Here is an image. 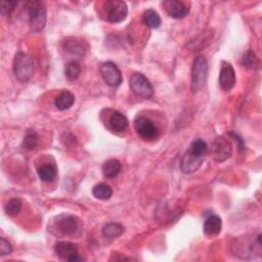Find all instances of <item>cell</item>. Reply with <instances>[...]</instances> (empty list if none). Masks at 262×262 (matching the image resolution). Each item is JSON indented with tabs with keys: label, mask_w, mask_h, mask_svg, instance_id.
Wrapping results in <instances>:
<instances>
[{
	"label": "cell",
	"mask_w": 262,
	"mask_h": 262,
	"mask_svg": "<svg viewBox=\"0 0 262 262\" xmlns=\"http://www.w3.org/2000/svg\"><path fill=\"white\" fill-rule=\"evenodd\" d=\"M56 255L63 260L70 261V262H77L82 261L83 259L79 257L77 247L70 243V242H58L55 244L54 247Z\"/></svg>",
	"instance_id": "4fadbf2b"
},
{
	"label": "cell",
	"mask_w": 262,
	"mask_h": 262,
	"mask_svg": "<svg viewBox=\"0 0 262 262\" xmlns=\"http://www.w3.org/2000/svg\"><path fill=\"white\" fill-rule=\"evenodd\" d=\"M92 194L98 200H108L113 194V188L106 183H98L92 188Z\"/></svg>",
	"instance_id": "603a6c76"
},
{
	"label": "cell",
	"mask_w": 262,
	"mask_h": 262,
	"mask_svg": "<svg viewBox=\"0 0 262 262\" xmlns=\"http://www.w3.org/2000/svg\"><path fill=\"white\" fill-rule=\"evenodd\" d=\"M20 209H21V202H20V200L17 199V198H12V199H10V200L6 203V205H5V207H4V211H5V213H6L8 216H14V215H16V214L20 211Z\"/></svg>",
	"instance_id": "484cf974"
},
{
	"label": "cell",
	"mask_w": 262,
	"mask_h": 262,
	"mask_svg": "<svg viewBox=\"0 0 262 262\" xmlns=\"http://www.w3.org/2000/svg\"><path fill=\"white\" fill-rule=\"evenodd\" d=\"M75 102V95L68 90L62 91L59 93L56 98L54 99V105L59 111H64L70 108Z\"/></svg>",
	"instance_id": "e0dca14e"
},
{
	"label": "cell",
	"mask_w": 262,
	"mask_h": 262,
	"mask_svg": "<svg viewBox=\"0 0 262 262\" xmlns=\"http://www.w3.org/2000/svg\"><path fill=\"white\" fill-rule=\"evenodd\" d=\"M142 20L144 23L145 26H147L148 28L151 29H157L161 26V17L158 14V12H156L152 9H147L143 12L142 14Z\"/></svg>",
	"instance_id": "7402d4cb"
},
{
	"label": "cell",
	"mask_w": 262,
	"mask_h": 262,
	"mask_svg": "<svg viewBox=\"0 0 262 262\" xmlns=\"http://www.w3.org/2000/svg\"><path fill=\"white\" fill-rule=\"evenodd\" d=\"M12 70L17 81L21 83L28 82L32 78L34 71L32 58L25 52L16 53L13 58Z\"/></svg>",
	"instance_id": "7a4b0ae2"
},
{
	"label": "cell",
	"mask_w": 262,
	"mask_h": 262,
	"mask_svg": "<svg viewBox=\"0 0 262 262\" xmlns=\"http://www.w3.org/2000/svg\"><path fill=\"white\" fill-rule=\"evenodd\" d=\"M261 233H259L256 237V241H251L246 237H242L236 239L235 244L232 245V248L235 249L233 250V253L235 256H238L241 258H248V256H255L257 254L258 256L261 255Z\"/></svg>",
	"instance_id": "3957f363"
},
{
	"label": "cell",
	"mask_w": 262,
	"mask_h": 262,
	"mask_svg": "<svg viewBox=\"0 0 262 262\" xmlns=\"http://www.w3.org/2000/svg\"><path fill=\"white\" fill-rule=\"evenodd\" d=\"M106 114L103 115L101 113V117H105V119H102L104 125L106 128H108L111 131L116 133L124 132L128 127V120L127 118L121 114L118 111H114L111 108L103 110Z\"/></svg>",
	"instance_id": "ba28073f"
},
{
	"label": "cell",
	"mask_w": 262,
	"mask_h": 262,
	"mask_svg": "<svg viewBox=\"0 0 262 262\" xmlns=\"http://www.w3.org/2000/svg\"><path fill=\"white\" fill-rule=\"evenodd\" d=\"M242 64L246 69H250V70H259L261 67L259 57L251 49L244 52V54L242 56Z\"/></svg>",
	"instance_id": "ffe728a7"
},
{
	"label": "cell",
	"mask_w": 262,
	"mask_h": 262,
	"mask_svg": "<svg viewBox=\"0 0 262 262\" xmlns=\"http://www.w3.org/2000/svg\"><path fill=\"white\" fill-rule=\"evenodd\" d=\"M123 232H124L123 225L116 222L107 223L101 229V233L103 237H105L106 239H115L120 235H122Z\"/></svg>",
	"instance_id": "ac0fdd59"
},
{
	"label": "cell",
	"mask_w": 262,
	"mask_h": 262,
	"mask_svg": "<svg viewBox=\"0 0 262 262\" xmlns=\"http://www.w3.org/2000/svg\"><path fill=\"white\" fill-rule=\"evenodd\" d=\"M207 143L202 139H194L181 161V170L185 174L195 172L203 164L207 155Z\"/></svg>",
	"instance_id": "6da1fadb"
},
{
	"label": "cell",
	"mask_w": 262,
	"mask_h": 262,
	"mask_svg": "<svg viewBox=\"0 0 262 262\" xmlns=\"http://www.w3.org/2000/svg\"><path fill=\"white\" fill-rule=\"evenodd\" d=\"M166 12L173 18H183L189 13V8L182 1L169 0L162 3Z\"/></svg>",
	"instance_id": "9a60e30c"
},
{
	"label": "cell",
	"mask_w": 262,
	"mask_h": 262,
	"mask_svg": "<svg viewBox=\"0 0 262 262\" xmlns=\"http://www.w3.org/2000/svg\"><path fill=\"white\" fill-rule=\"evenodd\" d=\"M38 172V176L39 178L43 181V182H51L55 179L56 174H57V170L56 167L53 164H44L42 166H40L37 170Z\"/></svg>",
	"instance_id": "d6986e66"
},
{
	"label": "cell",
	"mask_w": 262,
	"mask_h": 262,
	"mask_svg": "<svg viewBox=\"0 0 262 262\" xmlns=\"http://www.w3.org/2000/svg\"><path fill=\"white\" fill-rule=\"evenodd\" d=\"M207 71H208L207 59L203 55H198L193 60L192 69H191L192 92H198L204 87L207 79Z\"/></svg>",
	"instance_id": "8992f818"
},
{
	"label": "cell",
	"mask_w": 262,
	"mask_h": 262,
	"mask_svg": "<svg viewBox=\"0 0 262 262\" xmlns=\"http://www.w3.org/2000/svg\"><path fill=\"white\" fill-rule=\"evenodd\" d=\"M134 128L136 133L144 140H154L160 135L158 127L146 117H137L134 121Z\"/></svg>",
	"instance_id": "9c48e42d"
},
{
	"label": "cell",
	"mask_w": 262,
	"mask_h": 262,
	"mask_svg": "<svg viewBox=\"0 0 262 262\" xmlns=\"http://www.w3.org/2000/svg\"><path fill=\"white\" fill-rule=\"evenodd\" d=\"M231 143L223 136L217 137L212 143V157L216 162H224L231 156Z\"/></svg>",
	"instance_id": "8fae6325"
},
{
	"label": "cell",
	"mask_w": 262,
	"mask_h": 262,
	"mask_svg": "<svg viewBox=\"0 0 262 262\" xmlns=\"http://www.w3.org/2000/svg\"><path fill=\"white\" fill-rule=\"evenodd\" d=\"M219 85L224 91H229L235 85V72L229 62L222 61L219 74Z\"/></svg>",
	"instance_id": "5bb4252c"
},
{
	"label": "cell",
	"mask_w": 262,
	"mask_h": 262,
	"mask_svg": "<svg viewBox=\"0 0 262 262\" xmlns=\"http://www.w3.org/2000/svg\"><path fill=\"white\" fill-rule=\"evenodd\" d=\"M1 244H0V254L1 256H5V255H9L12 252V246L11 244L5 239L4 237H1Z\"/></svg>",
	"instance_id": "f1b7e54d"
},
{
	"label": "cell",
	"mask_w": 262,
	"mask_h": 262,
	"mask_svg": "<svg viewBox=\"0 0 262 262\" xmlns=\"http://www.w3.org/2000/svg\"><path fill=\"white\" fill-rule=\"evenodd\" d=\"M17 5L16 2L12 1H2L1 2V15L2 16H9L11 12L14 10V7Z\"/></svg>",
	"instance_id": "83f0119b"
},
{
	"label": "cell",
	"mask_w": 262,
	"mask_h": 262,
	"mask_svg": "<svg viewBox=\"0 0 262 262\" xmlns=\"http://www.w3.org/2000/svg\"><path fill=\"white\" fill-rule=\"evenodd\" d=\"M37 145H38V135H37V133L35 131H32V130L28 131L27 134L24 137V140H23L24 148L33 150L37 147Z\"/></svg>",
	"instance_id": "d4e9b609"
},
{
	"label": "cell",
	"mask_w": 262,
	"mask_h": 262,
	"mask_svg": "<svg viewBox=\"0 0 262 262\" xmlns=\"http://www.w3.org/2000/svg\"><path fill=\"white\" fill-rule=\"evenodd\" d=\"M222 227L221 218L215 214L209 215L204 222V232L208 236H214L219 234Z\"/></svg>",
	"instance_id": "2e32d148"
},
{
	"label": "cell",
	"mask_w": 262,
	"mask_h": 262,
	"mask_svg": "<svg viewBox=\"0 0 262 262\" xmlns=\"http://www.w3.org/2000/svg\"><path fill=\"white\" fill-rule=\"evenodd\" d=\"M29 24L32 32L37 33L44 29L46 24V9L39 1L28 2Z\"/></svg>",
	"instance_id": "277c9868"
},
{
	"label": "cell",
	"mask_w": 262,
	"mask_h": 262,
	"mask_svg": "<svg viewBox=\"0 0 262 262\" xmlns=\"http://www.w3.org/2000/svg\"><path fill=\"white\" fill-rule=\"evenodd\" d=\"M105 19L111 23H121L128 14V7L124 1L107 0L102 3Z\"/></svg>",
	"instance_id": "5b68a950"
},
{
	"label": "cell",
	"mask_w": 262,
	"mask_h": 262,
	"mask_svg": "<svg viewBox=\"0 0 262 262\" xmlns=\"http://www.w3.org/2000/svg\"><path fill=\"white\" fill-rule=\"evenodd\" d=\"M122 165L119 160L112 159L106 161L102 166V173L106 178H115L121 171Z\"/></svg>",
	"instance_id": "44dd1931"
},
{
	"label": "cell",
	"mask_w": 262,
	"mask_h": 262,
	"mask_svg": "<svg viewBox=\"0 0 262 262\" xmlns=\"http://www.w3.org/2000/svg\"><path fill=\"white\" fill-rule=\"evenodd\" d=\"M100 75L104 82L112 86L118 87L122 83V74L119 68L112 61H105L100 66Z\"/></svg>",
	"instance_id": "30bf717a"
},
{
	"label": "cell",
	"mask_w": 262,
	"mask_h": 262,
	"mask_svg": "<svg viewBox=\"0 0 262 262\" xmlns=\"http://www.w3.org/2000/svg\"><path fill=\"white\" fill-rule=\"evenodd\" d=\"M63 48H64V50H67V51H69L71 54H74V55H83L84 54V51H85V49L83 48V46H82V44L81 43H79L78 41H76V40H72V41H69V40H67L66 42H64V45H63Z\"/></svg>",
	"instance_id": "4316f807"
},
{
	"label": "cell",
	"mask_w": 262,
	"mask_h": 262,
	"mask_svg": "<svg viewBox=\"0 0 262 262\" xmlns=\"http://www.w3.org/2000/svg\"><path fill=\"white\" fill-rule=\"evenodd\" d=\"M54 226L56 230L61 234L70 235L77 231L79 227V219L74 215L61 214L56 217Z\"/></svg>",
	"instance_id": "7c38bea8"
},
{
	"label": "cell",
	"mask_w": 262,
	"mask_h": 262,
	"mask_svg": "<svg viewBox=\"0 0 262 262\" xmlns=\"http://www.w3.org/2000/svg\"><path fill=\"white\" fill-rule=\"evenodd\" d=\"M129 86L131 91L140 98H150L154 95V87L148 81V79L140 74L135 73L129 79Z\"/></svg>",
	"instance_id": "52a82bcc"
},
{
	"label": "cell",
	"mask_w": 262,
	"mask_h": 262,
	"mask_svg": "<svg viewBox=\"0 0 262 262\" xmlns=\"http://www.w3.org/2000/svg\"><path fill=\"white\" fill-rule=\"evenodd\" d=\"M81 74V67L76 60H71L67 63L64 69V75L69 80H76Z\"/></svg>",
	"instance_id": "cb8c5ba5"
}]
</instances>
